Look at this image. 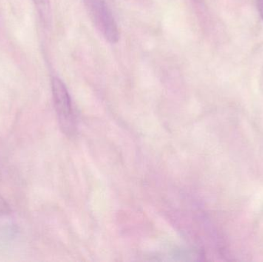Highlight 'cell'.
I'll use <instances>...</instances> for the list:
<instances>
[{
    "label": "cell",
    "instance_id": "1",
    "mask_svg": "<svg viewBox=\"0 0 263 262\" xmlns=\"http://www.w3.org/2000/svg\"><path fill=\"white\" fill-rule=\"evenodd\" d=\"M52 97L58 118L59 124L63 133L71 137L77 132L72 100L63 82L57 77L52 80Z\"/></svg>",
    "mask_w": 263,
    "mask_h": 262
},
{
    "label": "cell",
    "instance_id": "2",
    "mask_svg": "<svg viewBox=\"0 0 263 262\" xmlns=\"http://www.w3.org/2000/svg\"><path fill=\"white\" fill-rule=\"evenodd\" d=\"M89 15L100 33L109 43L120 39V29L114 13L106 0H84Z\"/></svg>",
    "mask_w": 263,
    "mask_h": 262
},
{
    "label": "cell",
    "instance_id": "3",
    "mask_svg": "<svg viewBox=\"0 0 263 262\" xmlns=\"http://www.w3.org/2000/svg\"><path fill=\"white\" fill-rule=\"evenodd\" d=\"M43 19L48 20L50 15V5L49 0H32Z\"/></svg>",
    "mask_w": 263,
    "mask_h": 262
},
{
    "label": "cell",
    "instance_id": "4",
    "mask_svg": "<svg viewBox=\"0 0 263 262\" xmlns=\"http://www.w3.org/2000/svg\"><path fill=\"white\" fill-rule=\"evenodd\" d=\"M10 206L8 204L4 198L0 195V218L7 216L11 213Z\"/></svg>",
    "mask_w": 263,
    "mask_h": 262
},
{
    "label": "cell",
    "instance_id": "5",
    "mask_svg": "<svg viewBox=\"0 0 263 262\" xmlns=\"http://www.w3.org/2000/svg\"><path fill=\"white\" fill-rule=\"evenodd\" d=\"M257 7L259 15L263 21V0H257Z\"/></svg>",
    "mask_w": 263,
    "mask_h": 262
}]
</instances>
